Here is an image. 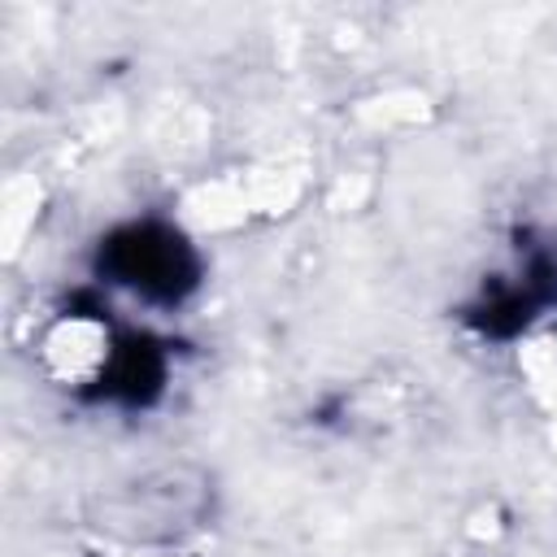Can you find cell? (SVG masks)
<instances>
[{
	"label": "cell",
	"mask_w": 557,
	"mask_h": 557,
	"mask_svg": "<svg viewBox=\"0 0 557 557\" xmlns=\"http://www.w3.org/2000/svg\"><path fill=\"white\" fill-rule=\"evenodd\" d=\"M557 309V231H518L513 270L492 274L461 305L466 331L492 344H509Z\"/></svg>",
	"instance_id": "cell-2"
},
{
	"label": "cell",
	"mask_w": 557,
	"mask_h": 557,
	"mask_svg": "<svg viewBox=\"0 0 557 557\" xmlns=\"http://www.w3.org/2000/svg\"><path fill=\"white\" fill-rule=\"evenodd\" d=\"M205 505H209V483L200 474L187 483V470H165L157 479L131 483V492L109 500L100 527L117 531V522H135L131 540H174L183 527H200Z\"/></svg>",
	"instance_id": "cell-4"
},
{
	"label": "cell",
	"mask_w": 557,
	"mask_h": 557,
	"mask_svg": "<svg viewBox=\"0 0 557 557\" xmlns=\"http://www.w3.org/2000/svg\"><path fill=\"white\" fill-rule=\"evenodd\" d=\"M170 366H174V344L148 326H117L109 335V348L96 366V374L83 387V400L91 405H113L126 413H144L161 405L170 387Z\"/></svg>",
	"instance_id": "cell-3"
},
{
	"label": "cell",
	"mask_w": 557,
	"mask_h": 557,
	"mask_svg": "<svg viewBox=\"0 0 557 557\" xmlns=\"http://www.w3.org/2000/svg\"><path fill=\"white\" fill-rule=\"evenodd\" d=\"M91 274L152 309H183L205 287V257L170 218H126L91 248Z\"/></svg>",
	"instance_id": "cell-1"
}]
</instances>
